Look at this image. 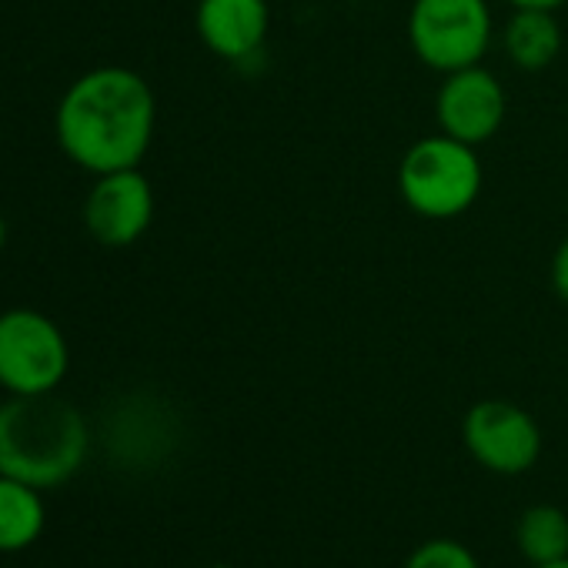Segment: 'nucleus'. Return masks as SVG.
<instances>
[{"instance_id": "nucleus-10", "label": "nucleus", "mask_w": 568, "mask_h": 568, "mask_svg": "<svg viewBox=\"0 0 568 568\" xmlns=\"http://www.w3.org/2000/svg\"><path fill=\"white\" fill-rule=\"evenodd\" d=\"M505 54L521 71H545L561 54V28L555 21V11H511V18L501 28Z\"/></svg>"}, {"instance_id": "nucleus-4", "label": "nucleus", "mask_w": 568, "mask_h": 568, "mask_svg": "<svg viewBox=\"0 0 568 568\" xmlns=\"http://www.w3.org/2000/svg\"><path fill=\"white\" fill-rule=\"evenodd\" d=\"M491 38L495 21L488 0H412L408 44L415 58L438 74L481 64Z\"/></svg>"}, {"instance_id": "nucleus-17", "label": "nucleus", "mask_w": 568, "mask_h": 568, "mask_svg": "<svg viewBox=\"0 0 568 568\" xmlns=\"http://www.w3.org/2000/svg\"><path fill=\"white\" fill-rule=\"evenodd\" d=\"M538 568H568V558H561V561H551V565H538Z\"/></svg>"}, {"instance_id": "nucleus-8", "label": "nucleus", "mask_w": 568, "mask_h": 568, "mask_svg": "<svg viewBox=\"0 0 568 568\" xmlns=\"http://www.w3.org/2000/svg\"><path fill=\"white\" fill-rule=\"evenodd\" d=\"M154 221V187L138 168L98 174L84 197V227L104 247H131Z\"/></svg>"}, {"instance_id": "nucleus-13", "label": "nucleus", "mask_w": 568, "mask_h": 568, "mask_svg": "<svg viewBox=\"0 0 568 568\" xmlns=\"http://www.w3.org/2000/svg\"><path fill=\"white\" fill-rule=\"evenodd\" d=\"M405 568H481V561L458 538H428L418 548H412Z\"/></svg>"}, {"instance_id": "nucleus-1", "label": "nucleus", "mask_w": 568, "mask_h": 568, "mask_svg": "<svg viewBox=\"0 0 568 568\" xmlns=\"http://www.w3.org/2000/svg\"><path fill=\"white\" fill-rule=\"evenodd\" d=\"M158 101L131 68H94L81 74L58 104V144L84 171L108 174L138 168L154 141Z\"/></svg>"}, {"instance_id": "nucleus-2", "label": "nucleus", "mask_w": 568, "mask_h": 568, "mask_svg": "<svg viewBox=\"0 0 568 568\" xmlns=\"http://www.w3.org/2000/svg\"><path fill=\"white\" fill-rule=\"evenodd\" d=\"M88 458L81 412L51 395H11L0 405V475L34 488H54Z\"/></svg>"}, {"instance_id": "nucleus-6", "label": "nucleus", "mask_w": 568, "mask_h": 568, "mask_svg": "<svg viewBox=\"0 0 568 568\" xmlns=\"http://www.w3.org/2000/svg\"><path fill=\"white\" fill-rule=\"evenodd\" d=\"M468 455L491 475H525L541 458V428L531 412L505 398H485L462 422Z\"/></svg>"}, {"instance_id": "nucleus-5", "label": "nucleus", "mask_w": 568, "mask_h": 568, "mask_svg": "<svg viewBox=\"0 0 568 568\" xmlns=\"http://www.w3.org/2000/svg\"><path fill=\"white\" fill-rule=\"evenodd\" d=\"M71 368L64 332L34 308L0 315V388L11 395H51Z\"/></svg>"}, {"instance_id": "nucleus-16", "label": "nucleus", "mask_w": 568, "mask_h": 568, "mask_svg": "<svg viewBox=\"0 0 568 568\" xmlns=\"http://www.w3.org/2000/svg\"><path fill=\"white\" fill-rule=\"evenodd\" d=\"M4 244H8V221L0 214V251H4Z\"/></svg>"}, {"instance_id": "nucleus-11", "label": "nucleus", "mask_w": 568, "mask_h": 568, "mask_svg": "<svg viewBox=\"0 0 568 568\" xmlns=\"http://www.w3.org/2000/svg\"><path fill=\"white\" fill-rule=\"evenodd\" d=\"M515 548L531 568L568 558V515L558 505H528L515 521Z\"/></svg>"}, {"instance_id": "nucleus-15", "label": "nucleus", "mask_w": 568, "mask_h": 568, "mask_svg": "<svg viewBox=\"0 0 568 568\" xmlns=\"http://www.w3.org/2000/svg\"><path fill=\"white\" fill-rule=\"evenodd\" d=\"M505 4H511V11H558L568 0H505Z\"/></svg>"}, {"instance_id": "nucleus-7", "label": "nucleus", "mask_w": 568, "mask_h": 568, "mask_svg": "<svg viewBox=\"0 0 568 568\" xmlns=\"http://www.w3.org/2000/svg\"><path fill=\"white\" fill-rule=\"evenodd\" d=\"M505 114H508V94L501 81L481 64L445 74L435 94L438 131L471 148L488 144L501 131Z\"/></svg>"}, {"instance_id": "nucleus-9", "label": "nucleus", "mask_w": 568, "mask_h": 568, "mask_svg": "<svg viewBox=\"0 0 568 568\" xmlns=\"http://www.w3.org/2000/svg\"><path fill=\"white\" fill-rule=\"evenodd\" d=\"M194 28L214 58L244 64L261 54L271 31V11L267 0H197Z\"/></svg>"}, {"instance_id": "nucleus-18", "label": "nucleus", "mask_w": 568, "mask_h": 568, "mask_svg": "<svg viewBox=\"0 0 568 568\" xmlns=\"http://www.w3.org/2000/svg\"><path fill=\"white\" fill-rule=\"evenodd\" d=\"M207 568H231V565H221V561H217V565H207Z\"/></svg>"}, {"instance_id": "nucleus-14", "label": "nucleus", "mask_w": 568, "mask_h": 568, "mask_svg": "<svg viewBox=\"0 0 568 568\" xmlns=\"http://www.w3.org/2000/svg\"><path fill=\"white\" fill-rule=\"evenodd\" d=\"M548 277H551V292L568 305V237L555 247V254H551V267H548Z\"/></svg>"}, {"instance_id": "nucleus-12", "label": "nucleus", "mask_w": 568, "mask_h": 568, "mask_svg": "<svg viewBox=\"0 0 568 568\" xmlns=\"http://www.w3.org/2000/svg\"><path fill=\"white\" fill-rule=\"evenodd\" d=\"M44 528L41 488L0 475V551H21Z\"/></svg>"}, {"instance_id": "nucleus-3", "label": "nucleus", "mask_w": 568, "mask_h": 568, "mask_svg": "<svg viewBox=\"0 0 568 568\" xmlns=\"http://www.w3.org/2000/svg\"><path fill=\"white\" fill-rule=\"evenodd\" d=\"M478 148L448 134L418 138L398 161V194L418 214L432 221L462 217L481 194Z\"/></svg>"}]
</instances>
